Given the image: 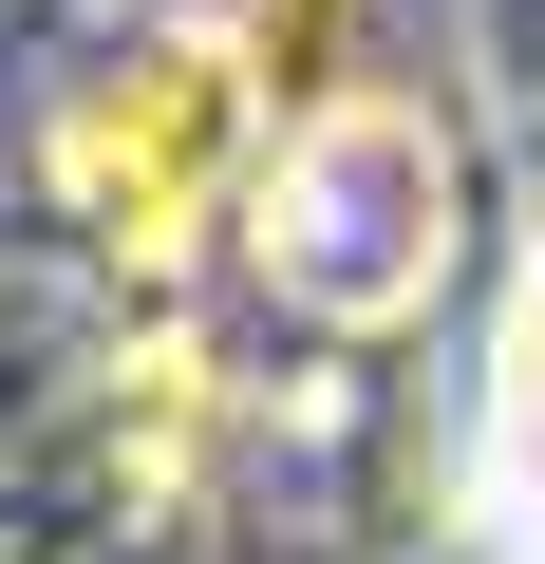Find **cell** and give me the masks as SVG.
<instances>
[{"instance_id": "cell-2", "label": "cell", "mask_w": 545, "mask_h": 564, "mask_svg": "<svg viewBox=\"0 0 545 564\" xmlns=\"http://www.w3.org/2000/svg\"><path fill=\"white\" fill-rule=\"evenodd\" d=\"M39 170H57V207H76L113 263H188L207 226H244L263 95H244V76H226V39L188 20V39H132V57H95V76L39 113Z\"/></svg>"}, {"instance_id": "cell-3", "label": "cell", "mask_w": 545, "mask_h": 564, "mask_svg": "<svg viewBox=\"0 0 545 564\" xmlns=\"http://www.w3.org/2000/svg\"><path fill=\"white\" fill-rule=\"evenodd\" d=\"M207 39L263 95V132L339 113V95H414V20H395V0H207Z\"/></svg>"}, {"instance_id": "cell-4", "label": "cell", "mask_w": 545, "mask_h": 564, "mask_svg": "<svg viewBox=\"0 0 545 564\" xmlns=\"http://www.w3.org/2000/svg\"><path fill=\"white\" fill-rule=\"evenodd\" d=\"M526 414H545V282H526Z\"/></svg>"}, {"instance_id": "cell-1", "label": "cell", "mask_w": 545, "mask_h": 564, "mask_svg": "<svg viewBox=\"0 0 545 564\" xmlns=\"http://www.w3.org/2000/svg\"><path fill=\"white\" fill-rule=\"evenodd\" d=\"M470 263V151L433 95H339L283 113L244 170V282L320 339H414Z\"/></svg>"}]
</instances>
